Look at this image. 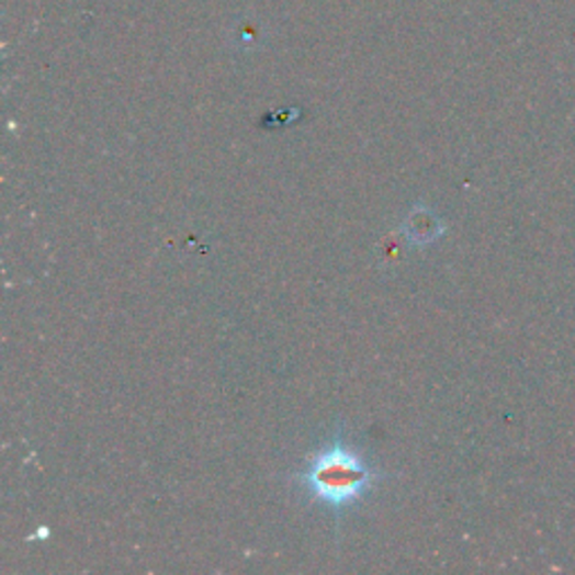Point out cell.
Masks as SVG:
<instances>
[{
    "mask_svg": "<svg viewBox=\"0 0 575 575\" xmlns=\"http://www.w3.org/2000/svg\"><path fill=\"white\" fill-rule=\"evenodd\" d=\"M295 478H300V484L315 501L328 506L335 515H342L345 508L362 499L377 474L356 448H349L342 439H335L313 454Z\"/></svg>",
    "mask_w": 575,
    "mask_h": 575,
    "instance_id": "obj_1",
    "label": "cell"
}]
</instances>
